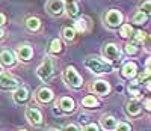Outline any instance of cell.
<instances>
[{"label":"cell","instance_id":"cell-1","mask_svg":"<svg viewBox=\"0 0 151 131\" xmlns=\"http://www.w3.org/2000/svg\"><path fill=\"white\" fill-rule=\"evenodd\" d=\"M85 67L94 74H104V72H110L112 67L109 63H104L100 57H88L85 60Z\"/></svg>","mask_w":151,"mask_h":131},{"label":"cell","instance_id":"cell-2","mask_svg":"<svg viewBox=\"0 0 151 131\" xmlns=\"http://www.w3.org/2000/svg\"><path fill=\"white\" fill-rule=\"evenodd\" d=\"M36 74L42 82H47L48 78L53 75V60H52V57H45L42 60V63L36 69Z\"/></svg>","mask_w":151,"mask_h":131},{"label":"cell","instance_id":"cell-3","mask_svg":"<svg viewBox=\"0 0 151 131\" xmlns=\"http://www.w3.org/2000/svg\"><path fill=\"white\" fill-rule=\"evenodd\" d=\"M64 78H65V82H67L71 87H74V89H79V87H82V84H83L82 77L77 74V71H76L74 67H68V68L65 69Z\"/></svg>","mask_w":151,"mask_h":131},{"label":"cell","instance_id":"cell-4","mask_svg":"<svg viewBox=\"0 0 151 131\" xmlns=\"http://www.w3.org/2000/svg\"><path fill=\"white\" fill-rule=\"evenodd\" d=\"M104 23L109 26V27L115 29V27H119L121 23H122V14L116 9H110L107 14L104 15Z\"/></svg>","mask_w":151,"mask_h":131},{"label":"cell","instance_id":"cell-5","mask_svg":"<svg viewBox=\"0 0 151 131\" xmlns=\"http://www.w3.org/2000/svg\"><path fill=\"white\" fill-rule=\"evenodd\" d=\"M103 56L110 62L121 60V50L115 44H107V45L103 47Z\"/></svg>","mask_w":151,"mask_h":131},{"label":"cell","instance_id":"cell-6","mask_svg":"<svg viewBox=\"0 0 151 131\" xmlns=\"http://www.w3.org/2000/svg\"><path fill=\"white\" fill-rule=\"evenodd\" d=\"M20 87V83L18 80H15L14 77L11 75H0V89L3 90H12V89H18Z\"/></svg>","mask_w":151,"mask_h":131},{"label":"cell","instance_id":"cell-7","mask_svg":"<svg viewBox=\"0 0 151 131\" xmlns=\"http://www.w3.org/2000/svg\"><path fill=\"white\" fill-rule=\"evenodd\" d=\"M65 9V3L62 0H48L47 2V11L52 15H60Z\"/></svg>","mask_w":151,"mask_h":131},{"label":"cell","instance_id":"cell-8","mask_svg":"<svg viewBox=\"0 0 151 131\" xmlns=\"http://www.w3.org/2000/svg\"><path fill=\"white\" fill-rule=\"evenodd\" d=\"M26 119L32 124V125H41L42 122V115L38 109H33V107H29L26 110Z\"/></svg>","mask_w":151,"mask_h":131},{"label":"cell","instance_id":"cell-9","mask_svg":"<svg viewBox=\"0 0 151 131\" xmlns=\"http://www.w3.org/2000/svg\"><path fill=\"white\" fill-rule=\"evenodd\" d=\"M92 90L97 94V95H101V97H106L109 92H110V84L104 80H97L94 82L92 84Z\"/></svg>","mask_w":151,"mask_h":131},{"label":"cell","instance_id":"cell-10","mask_svg":"<svg viewBox=\"0 0 151 131\" xmlns=\"http://www.w3.org/2000/svg\"><path fill=\"white\" fill-rule=\"evenodd\" d=\"M141 110H142V106L137 100H132V101H129L127 104H125V113H127L130 117L137 116L141 113Z\"/></svg>","mask_w":151,"mask_h":131},{"label":"cell","instance_id":"cell-11","mask_svg":"<svg viewBox=\"0 0 151 131\" xmlns=\"http://www.w3.org/2000/svg\"><path fill=\"white\" fill-rule=\"evenodd\" d=\"M0 63L5 65V67H12V65L15 63V56L12 53L11 50L8 48H3L0 51Z\"/></svg>","mask_w":151,"mask_h":131},{"label":"cell","instance_id":"cell-12","mask_svg":"<svg viewBox=\"0 0 151 131\" xmlns=\"http://www.w3.org/2000/svg\"><path fill=\"white\" fill-rule=\"evenodd\" d=\"M29 98H30V95H29V90H27L26 87H21V86H20L18 89H15V92H14V101H15L17 104L27 102Z\"/></svg>","mask_w":151,"mask_h":131},{"label":"cell","instance_id":"cell-13","mask_svg":"<svg viewBox=\"0 0 151 131\" xmlns=\"http://www.w3.org/2000/svg\"><path fill=\"white\" fill-rule=\"evenodd\" d=\"M53 90L52 89H48V87H41L40 90H38V94H36V98H38V101L40 102H42V104H47V102H50L53 100Z\"/></svg>","mask_w":151,"mask_h":131},{"label":"cell","instance_id":"cell-14","mask_svg":"<svg viewBox=\"0 0 151 131\" xmlns=\"http://www.w3.org/2000/svg\"><path fill=\"white\" fill-rule=\"evenodd\" d=\"M59 109H60V112H64V113H71V112H74V109H76L74 100L70 98V97L60 98V101H59Z\"/></svg>","mask_w":151,"mask_h":131},{"label":"cell","instance_id":"cell-15","mask_svg":"<svg viewBox=\"0 0 151 131\" xmlns=\"http://www.w3.org/2000/svg\"><path fill=\"white\" fill-rule=\"evenodd\" d=\"M32 56H33L32 47H29V45H20V47L17 48V57H18L20 60H24V62L30 60Z\"/></svg>","mask_w":151,"mask_h":131},{"label":"cell","instance_id":"cell-16","mask_svg":"<svg viewBox=\"0 0 151 131\" xmlns=\"http://www.w3.org/2000/svg\"><path fill=\"white\" fill-rule=\"evenodd\" d=\"M136 74H137L136 63L129 62V63H125L124 67H122V77H124V78H129V80H132V78L136 77Z\"/></svg>","mask_w":151,"mask_h":131},{"label":"cell","instance_id":"cell-17","mask_svg":"<svg viewBox=\"0 0 151 131\" xmlns=\"http://www.w3.org/2000/svg\"><path fill=\"white\" fill-rule=\"evenodd\" d=\"M116 119L113 116H103L101 117V121H100V124H101V127L106 130V131H112V130H115L116 127Z\"/></svg>","mask_w":151,"mask_h":131},{"label":"cell","instance_id":"cell-18","mask_svg":"<svg viewBox=\"0 0 151 131\" xmlns=\"http://www.w3.org/2000/svg\"><path fill=\"white\" fill-rule=\"evenodd\" d=\"M65 9H67L70 17H77L79 15V6H77V3H76L74 0H67Z\"/></svg>","mask_w":151,"mask_h":131},{"label":"cell","instance_id":"cell-19","mask_svg":"<svg viewBox=\"0 0 151 131\" xmlns=\"http://www.w3.org/2000/svg\"><path fill=\"white\" fill-rule=\"evenodd\" d=\"M26 27H27L30 32H36L38 29L41 27L40 18H36V17H29V18L26 20Z\"/></svg>","mask_w":151,"mask_h":131},{"label":"cell","instance_id":"cell-20","mask_svg":"<svg viewBox=\"0 0 151 131\" xmlns=\"http://www.w3.org/2000/svg\"><path fill=\"white\" fill-rule=\"evenodd\" d=\"M82 104H83V107H88V109H97L98 107V101L94 95H86L82 100Z\"/></svg>","mask_w":151,"mask_h":131},{"label":"cell","instance_id":"cell-21","mask_svg":"<svg viewBox=\"0 0 151 131\" xmlns=\"http://www.w3.org/2000/svg\"><path fill=\"white\" fill-rule=\"evenodd\" d=\"M62 48H64V45H62L60 39L55 38L53 41L50 42V48H48V51H50V53H53V54H56V53H60Z\"/></svg>","mask_w":151,"mask_h":131},{"label":"cell","instance_id":"cell-22","mask_svg":"<svg viewBox=\"0 0 151 131\" xmlns=\"http://www.w3.org/2000/svg\"><path fill=\"white\" fill-rule=\"evenodd\" d=\"M127 89H129L130 95H133L134 98H141V90H139V83H137V82H132Z\"/></svg>","mask_w":151,"mask_h":131},{"label":"cell","instance_id":"cell-23","mask_svg":"<svg viewBox=\"0 0 151 131\" xmlns=\"http://www.w3.org/2000/svg\"><path fill=\"white\" fill-rule=\"evenodd\" d=\"M119 35L122 38H132L133 36V29L130 24H122L121 29H119Z\"/></svg>","mask_w":151,"mask_h":131},{"label":"cell","instance_id":"cell-24","mask_svg":"<svg viewBox=\"0 0 151 131\" xmlns=\"http://www.w3.org/2000/svg\"><path fill=\"white\" fill-rule=\"evenodd\" d=\"M132 38H133V42H132V44H134V45H136V44H142V42L145 41L147 35H145L144 32H136Z\"/></svg>","mask_w":151,"mask_h":131},{"label":"cell","instance_id":"cell-25","mask_svg":"<svg viewBox=\"0 0 151 131\" xmlns=\"http://www.w3.org/2000/svg\"><path fill=\"white\" fill-rule=\"evenodd\" d=\"M62 35H64V38L67 39V41H73V39L76 38V30L73 27H65L64 32H62Z\"/></svg>","mask_w":151,"mask_h":131},{"label":"cell","instance_id":"cell-26","mask_svg":"<svg viewBox=\"0 0 151 131\" xmlns=\"http://www.w3.org/2000/svg\"><path fill=\"white\" fill-rule=\"evenodd\" d=\"M147 18L148 17H145L144 14H141V12H137V14L132 18V23H134V24H144L147 21Z\"/></svg>","mask_w":151,"mask_h":131},{"label":"cell","instance_id":"cell-27","mask_svg":"<svg viewBox=\"0 0 151 131\" xmlns=\"http://www.w3.org/2000/svg\"><path fill=\"white\" fill-rule=\"evenodd\" d=\"M115 131H132V127L127 122H116Z\"/></svg>","mask_w":151,"mask_h":131},{"label":"cell","instance_id":"cell-28","mask_svg":"<svg viewBox=\"0 0 151 131\" xmlns=\"http://www.w3.org/2000/svg\"><path fill=\"white\" fill-rule=\"evenodd\" d=\"M74 30H77V32H86L88 29H86V26H85V21H83V18L82 20H77L76 21V24H74Z\"/></svg>","mask_w":151,"mask_h":131},{"label":"cell","instance_id":"cell-29","mask_svg":"<svg viewBox=\"0 0 151 131\" xmlns=\"http://www.w3.org/2000/svg\"><path fill=\"white\" fill-rule=\"evenodd\" d=\"M124 50H125V53H127L129 56H134L137 53V47L134 44H127V45L124 47Z\"/></svg>","mask_w":151,"mask_h":131},{"label":"cell","instance_id":"cell-30","mask_svg":"<svg viewBox=\"0 0 151 131\" xmlns=\"http://www.w3.org/2000/svg\"><path fill=\"white\" fill-rule=\"evenodd\" d=\"M150 8H151V3L150 2H145V3L141 5V8H139L141 11L139 12H141V14H144L145 17H150Z\"/></svg>","mask_w":151,"mask_h":131},{"label":"cell","instance_id":"cell-31","mask_svg":"<svg viewBox=\"0 0 151 131\" xmlns=\"http://www.w3.org/2000/svg\"><path fill=\"white\" fill-rule=\"evenodd\" d=\"M83 131H100V128H98L97 124H88V125L83 128Z\"/></svg>","mask_w":151,"mask_h":131},{"label":"cell","instance_id":"cell-32","mask_svg":"<svg viewBox=\"0 0 151 131\" xmlns=\"http://www.w3.org/2000/svg\"><path fill=\"white\" fill-rule=\"evenodd\" d=\"M62 131H79V127L74 125V124H70V125H65L62 128Z\"/></svg>","mask_w":151,"mask_h":131},{"label":"cell","instance_id":"cell-33","mask_svg":"<svg viewBox=\"0 0 151 131\" xmlns=\"http://www.w3.org/2000/svg\"><path fill=\"white\" fill-rule=\"evenodd\" d=\"M5 21H6V17L3 14H0V27H2V24H5Z\"/></svg>","mask_w":151,"mask_h":131},{"label":"cell","instance_id":"cell-34","mask_svg":"<svg viewBox=\"0 0 151 131\" xmlns=\"http://www.w3.org/2000/svg\"><path fill=\"white\" fill-rule=\"evenodd\" d=\"M53 113H55V115H60L62 112H60V109H53Z\"/></svg>","mask_w":151,"mask_h":131},{"label":"cell","instance_id":"cell-35","mask_svg":"<svg viewBox=\"0 0 151 131\" xmlns=\"http://www.w3.org/2000/svg\"><path fill=\"white\" fill-rule=\"evenodd\" d=\"M145 106H147V110H150V109H151V107H150V100H147V101H145Z\"/></svg>","mask_w":151,"mask_h":131},{"label":"cell","instance_id":"cell-36","mask_svg":"<svg viewBox=\"0 0 151 131\" xmlns=\"http://www.w3.org/2000/svg\"><path fill=\"white\" fill-rule=\"evenodd\" d=\"M0 39H3V29L0 27Z\"/></svg>","mask_w":151,"mask_h":131},{"label":"cell","instance_id":"cell-37","mask_svg":"<svg viewBox=\"0 0 151 131\" xmlns=\"http://www.w3.org/2000/svg\"><path fill=\"white\" fill-rule=\"evenodd\" d=\"M0 75H2V68H0Z\"/></svg>","mask_w":151,"mask_h":131},{"label":"cell","instance_id":"cell-38","mask_svg":"<svg viewBox=\"0 0 151 131\" xmlns=\"http://www.w3.org/2000/svg\"><path fill=\"white\" fill-rule=\"evenodd\" d=\"M20 131H26V130H20Z\"/></svg>","mask_w":151,"mask_h":131},{"label":"cell","instance_id":"cell-39","mask_svg":"<svg viewBox=\"0 0 151 131\" xmlns=\"http://www.w3.org/2000/svg\"><path fill=\"white\" fill-rule=\"evenodd\" d=\"M50 131H56V130H50Z\"/></svg>","mask_w":151,"mask_h":131}]
</instances>
